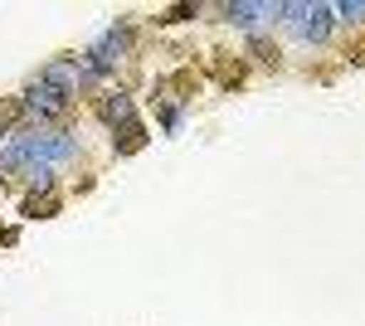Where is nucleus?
Listing matches in <instances>:
<instances>
[{"label": "nucleus", "instance_id": "obj_1", "mask_svg": "<svg viewBox=\"0 0 365 326\" xmlns=\"http://www.w3.org/2000/svg\"><path fill=\"white\" fill-rule=\"evenodd\" d=\"M132 44H137V25L122 15V20H113V25H103L98 34H93V44L83 49V58H88V68L108 83L117 68L132 58Z\"/></svg>", "mask_w": 365, "mask_h": 326}, {"label": "nucleus", "instance_id": "obj_2", "mask_svg": "<svg viewBox=\"0 0 365 326\" xmlns=\"http://www.w3.org/2000/svg\"><path fill=\"white\" fill-rule=\"evenodd\" d=\"M282 29H287L297 44L322 49V44L331 39V29H336V15H331L327 0H282Z\"/></svg>", "mask_w": 365, "mask_h": 326}, {"label": "nucleus", "instance_id": "obj_3", "mask_svg": "<svg viewBox=\"0 0 365 326\" xmlns=\"http://www.w3.org/2000/svg\"><path fill=\"white\" fill-rule=\"evenodd\" d=\"M20 108H25V127H63V117L73 112V98H63L54 83H44L39 73L15 93Z\"/></svg>", "mask_w": 365, "mask_h": 326}, {"label": "nucleus", "instance_id": "obj_4", "mask_svg": "<svg viewBox=\"0 0 365 326\" xmlns=\"http://www.w3.org/2000/svg\"><path fill=\"white\" fill-rule=\"evenodd\" d=\"M39 78L54 83L58 93H63V98H73V103H78V98H93L98 88H108V83H103L98 73H93V68H88V58H83V54H54L49 63H44V68H39Z\"/></svg>", "mask_w": 365, "mask_h": 326}, {"label": "nucleus", "instance_id": "obj_5", "mask_svg": "<svg viewBox=\"0 0 365 326\" xmlns=\"http://www.w3.org/2000/svg\"><path fill=\"white\" fill-rule=\"evenodd\" d=\"M220 15L244 34H268L273 25H282V0H225Z\"/></svg>", "mask_w": 365, "mask_h": 326}, {"label": "nucleus", "instance_id": "obj_6", "mask_svg": "<svg viewBox=\"0 0 365 326\" xmlns=\"http://www.w3.org/2000/svg\"><path fill=\"white\" fill-rule=\"evenodd\" d=\"M93 117L108 127V132H122L127 122H137V98L127 93V88H98L93 93Z\"/></svg>", "mask_w": 365, "mask_h": 326}, {"label": "nucleus", "instance_id": "obj_7", "mask_svg": "<svg viewBox=\"0 0 365 326\" xmlns=\"http://www.w3.org/2000/svg\"><path fill=\"white\" fill-rule=\"evenodd\" d=\"M58 205H63V195L58 190H29L25 200H20V219H54L58 215Z\"/></svg>", "mask_w": 365, "mask_h": 326}, {"label": "nucleus", "instance_id": "obj_8", "mask_svg": "<svg viewBox=\"0 0 365 326\" xmlns=\"http://www.w3.org/2000/svg\"><path fill=\"white\" fill-rule=\"evenodd\" d=\"M244 49H249V58L258 63V68H273V73L282 68V49L268 39V34H244Z\"/></svg>", "mask_w": 365, "mask_h": 326}, {"label": "nucleus", "instance_id": "obj_9", "mask_svg": "<svg viewBox=\"0 0 365 326\" xmlns=\"http://www.w3.org/2000/svg\"><path fill=\"white\" fill-rule=\"evenodd\" d=\"M146 141H151V132H146V122L137 117V122H127L122 132H113V156H137Z\"/></svg>", "mask_w": 365, "mask_h": 326}, {"label": "nucleus", "instance_id": "obj_10", "mask_svg": "<svg viewBox=\"0 0 365 326\" xmlns=\"http://www.w3.org/2000/svg\"><path fill=\"white\" fill-rule=\"evenodd\" d=\"M205 15V5L200 0H180V5H166V10H156V25L170 29V25H185V20H200Z\"/></svg>", "mask_w": 365, "mask_h": 326}, {"label": "nucleus", "instance_id": "obj_11", "mask_svg": "<svg viewBox=\"0 0 365 326\" xmlns=\"http://www.w3.org/2000/svg\"><path fill=\"white\" fill-rule=\"evenodd\" d=\"M20 127H25V108H20V98H0V141L15 136Z\"/></svg>", "mask_w": 365, "mask_h": 326}, {"label": "nucleus", "instance_id": "obj_12", "mask_svg": "<svg viewBox=\"0 0 365 326\" xmlns=\"http://www.w3.org/2000/svg\"><path fill=\"white\" fill-rule=\"evenodd\" d=\"M331 15L346 29H365V0H341V5H331Z\"/></svg>", "mask_w": 365, "mask_h": 326}, {"label": "nucleus", "instance_id": "obj_13", "mask_svg": "<svg viewBox=\"0 0 365 326\" xmlns=\"http://www.w3.org/2000/svg\"><path fill=\"white\" fill-rule=\"evenodd\" d=\"M185 112H190L185 103H161V108H156V122H161V132L175 136V132H180V122H185Z\"/></svg>", "mask_w": 365, "mask_h": 326}, {"label": "nucleus", "instance_id": "obj_14", "mask_svg": "<svg viewBox=\"0 0 365 326\" xmlns=\"http://www.w3.org/2000/svg\"><path fill=\"white\" fill-rule=\"evenodd\" d=\"M346 58H351V63H365V29L351 39V44H346Z\"/></svg>", "mask_w": 365, "mask_h": 326}, {"label": "nucleus", "instance_id": "obj_15", "mask_svg": "<svg viewBox=\"0 0 365 326\" xmlns=\"http://www.w3.org/2000/svg\"><path fill=\"white\" fill-rule=\"evenodd\" d=\"M0 244H5V248L20 244V224H5V229H0Z\"/></svg>", "mask_w": 365, "mask_h": 326}]
</instances>
